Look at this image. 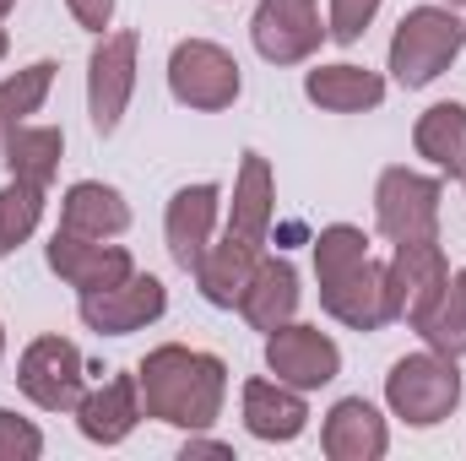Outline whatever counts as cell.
<instances>
[{"instance_id":"6da1fadb","label":"cell","mask_w":466,"mask_h":461,"mask_svg":"<svg viewBox=\"0 0 466 461\" xmlns=\"http://www.w3.org/2000/svg\"><path fill=\"white\" fill-rule=\"evenodd\" d=\"M136 385H141L147 418L179 435L212 429L228 407V364L190 343H157L136 364Z\"/></svg>"},{"instance_id":"7a4b0ae2","label":"cell","mask_w":466,"mask_h":461,"mask_svg":"<svg viewBox=\"0 0 466 461\" xmlns=\"http://www.w3.org/2000/svg\"><path fill=\"white\" fill-rule=\"evenodd\" d=\"M461 55H466V11L445 5V0H429V5L401 11L396 33H390V44H385V77H390V87H401V93H423V87H434Z\"/></svg>"},{"instance_id":"3957f363","label":"cell","mask_w":466,"mask_h":461,"mask_svg":"<svg viewBox=\"0 0 466 461\" xmlns=\"http://www.w3.org/2000/svg\"><path fill=\"white\" fill-rule=\"evenodd\" d=\"M466 396V374L461 358H445L434 347H418V353H401L390 369H385V413L407 429H440L461 413Z\"/></svg>"},{"instance_id":"277c9868","label":"cell","mask_w":466,"mask_h":461,"mask_svg":"<svg viewBox=\"0 0 466 461\" xmlns=\"http://www.w3.org/2000/svg\"><path fill=\"white\" fill-rule=\"evenodd\" d=\"M163 82H168V98L190 115H228L244 98V66L218 38H174Z\"/></svg>"},{"instance_id":"5b68a950","label":"cell","mask_w":466,"mask_h":461,"mask_svg":"<svg viewBox=\"0 0 466 461\" xmlns=\"http://www.w3.org/2000/svg\"><path fill=\"white\" fill-rule=\"evenodd\" d=\"M440 212H445V179L412 163H390L374 179V233L385 244L401 239H440Z\"/></svg>"},{"instance_id":"8992f818","label":"cell","mask_w":466,"mask_h":461,"mask_svg":"<svg viewBox=\"0 0 466 461\" xmlns=\"http://www.w3.org/2000/svg\"><path fill=\"white\" fill-rule=\"evenodd\" d=\"M141 77V33L136 27H109L93 55H87V125L98 141H115Z\"/></svg>"},{"instance_id":"52a82bcc","label":"cell","mask_w":466,"mask_h":461,"mask_svg":"<svg viewBox=\"0 0 466 461\" xmlns=\"http://www.w3.org/2000/svg\"><path fill=\"white\" fill-rule=\"evenodd\" d=\"M16 391L38 413L71 418L76 402L87 396V358H82V347L71 343V337H55V332L33 337V343L22 347V358H16Z\"/></svg>"},{"instance_id":"ba28073f","label":"cell","mask_w":466,"mask_h":461,"mask_svg":"<svg viewBox=\"0 0 466 461\" xmlns=\"http://www.w3.org/2000/svg\"><path fill=\"white\" fill-rule=\"evenodd\" d=\"M249 44L266 66L288 71V66H309L331 33H326V16H320V0H255V16H249Z\"/></svg>"},{"instance_id":"9c48e42d","label":"cell","mask_w":466,"mask_h":461,"mask_svg":"<svg viewBox=\"0 0 466 461\" xmlns=\"http://www.w3.org/2000/svg\"><path fill=\"white\" fill-rule=\"evenodd\" d=\"M168 315V282L152 277V271H130L98 293H82L76 299V321L93 332V337H136L147 326H157Z\"/></svg>"},{"instance_id":"30bf717a","label":"cell","mask_w":466,"mask_h":461,"mask_svg":"<svg viewBox=\"0 0 466 461\" xmlns=\"http://www.w3.org/2000/svg\"><path fill=\"white\" fill-rule=\"evenodd\" d=\"M260 358H266V374H277L299 391H326L342 374V343L331 332H320L315 321H288V326L266 332Z\"/></svg>"},{"instance_id":"8fae6325","label":"cell","mask_w":466,"mask_h":461,"mask_svg":"<svg viewBox=\"0 0 466 461\" xmlns=\"http://www.w3.org/2000/svg\"><path fill=\"white\" fill-rule=\"evenodd\" d=\"M385 277H390V315H396V326L412 332L434 310V299L445 293L451 255H445L440 239H401V244H390Z\"/></svg>"},{"instance_id":"7c38bea8","label":"cell","mask_w":466,"mask_h":461,"mask_svg":"<svg viewBox=\"0 0 466 461\" xmlns=\"http://www.w3.org/2000/svg\"><path fill=\"white\" fill-rule=\"evenodd\" d=\"M44 266L82 299V293H98V288H109L119 277H130L136 271V255L119 239H87V233L55 229L49 244H44Z\"/></svg>"},{"instance_id":"4fadbf2b","label":"cell","mask_w":466,"mask_h":461,"mask_svg":"<svg viewBox=\"0 0 466 461\" xmlns=\"http://www.w3.org/2000/svg\"><path fill=\"white\" fill-rule=\"evenodd\" d=\"M223 185L218 179H196V185H179L163 207V244H168V261L179 271H196V261L207 255V244L223 233Z\"/></svg>"},{"instance_id":"5bb4252c","label":"cell","mask_w":466,"mask_h":461,"mask_svg":"<svg viewBox=\"0 0 466 461\" xmlns=\"http://www.w3.org/2000/svg\"><path fill=\"white\" fill-rule=\"evenodd\" d=\"M238 418H244V435L260 440V446H293L304 440L309 429V391L277 380V374H255L238 385Z\"/></svg>"},{"instance_id":"9a60e30c","label":"cell","mask_w":466,"mask_h":461,"mask_svg":"<svg viewBox=\"0 0 466 461\" xmlns=\"http://www.w3.org/2000/svg\"><path fill=\"white\" fill-rule=\"evenodd\" d=\"M304 98L320 115H374L390 98V77L363 60H309Z\"/></svg>"},{"instance_id":"2e32d148","label":"cell","mask_w":466,"mask_h":461,"mask_svg":"<svg viewBox=\"0 0 466 461\" xmlns=\"http://www.w3.org/2000/svg\"><path fill=\"white\" fill-rule=\"evenodd\" d=\"M320 310L337 321V326H348V332H385V326H396V315H390V277H385V261H363V266H352L342 277H331V282H320Z\"/></svg>"},{"instance_id":"e0dca14e","label":"cell","mask_w":466,"mask_h":461,"mask_svg":"<svg viewBox=\"0 0 466 461\" xmlns=\"http://www.w3.org/2000/svg\"><path fill=\"white\" fill-rule=\"evenodd\" d=\"M326 461H385L390 456V413L369 396H337L320 418Z\"/></svg>"},{"instance_id":"ac0fdd59","label":"cell","mask_w":466,"mask_h":461,"mask_svg":"<svg viewBox=\"0 0 466 461\" xmlns=\"http://www.w3.org/2000/svg\"><path fill=\"white\" fill-rule=\"evenodd\" d=\"M271 223H277V169L260 147H244L233 169V190L223 196V229L249 244H266Z\"/></svg>"},{"instance_id":"d6986e66","label":"cell","mask_w":466,"mask_h":461,"mask_svg":"<svg viewBox=\"0 0 466 461\" xmlns=\"http://www.w3.org/2000/svg\"><path fill=\"white\" fill-rule=\"evenodd\" d=\"M71 418H76V435H82L87 446H98V451L125 446V440L141 429V418H147L136 369H130V374H109L104 385H87V396L76 402Z\"/></svg>"},{"instance_id":"ffe728a7","label":"cell","mask_w":466,"mask_h":461,"mask_svg":"<svg viewBox=\"0 0 466 461\" xmlns=\"http://www.w3.org/2000/svg\"><path fill=\"white\" fill-rule=\"evenodd\" d=\"M299 304H304V277H299V266H293L288 255H271V250H266L260 266H255V277H249V288H244V299H238V321L266 337V332L299 321Z\"/></svg>"},{"instance_id":"44dd1931","label":"cell","mask_w":466,"mask_h":461,"mask_svg":"<svg viewBox=\"0 0 466 461\" xmlns=\"http://www.w3.org/2000/svg\"><path fill=\"white\" fill-rule=\"evenodd\" d=\"M260 255H266V244H249V239H238V233L223 229L207 244V255L196 261V271H190V277H196V293H201L212 310H238V299H244V288H249Z\"/></svg>"},{"instance_id":"7402d4cb","label":"cell","mask_w":466,"mask_h":461,"mask_svg":"<svg viewBox=\"0 0 466 461\" xmlns=\"http://www.w3.org/2000/svg\"><path fill=\"white\" fill-rule=\"evenodd\" d=\"M136 223L125 190L109 179H76L60 196V229L66 233H87V239H125Z\"/></svg>"},{"instance_id":"603a6c76","label":"cell","mask_w":466,"mask_h":461,"mask_svg":"<svg viewBox=\"0 0 466 461\" xmlns=\"http://www.w3.org/2000/svg\"><path fill=\"white\" fill-rule=\"evenodd\" d=\"M412 152L445 179H466V104L461 98H440L412 119Z\"/></svg>"},{"instance_id":"cb8c5ba5","label":"cell","mask_w":466,"mask_h":461,"mask_svg":"<svg viewBox=\"0 0 466 461\" xmlns=\"http://www.w3.org/2000/svg\"><path fill=\"white\" fill-rule=\"evenodd\" d=\"M60 163H66V130L60 125H16L5 141H0V169L5 179H27V185H55L60 179Z\"/></svg>"},{"instance_id":"d4e9b609","label":"cell","mask_w":466,"mask_h":461,"mask_svg":"<svg viewBox=\"0 0 466 461\" xmlns=\"http://www.w3.org/2000/svg\"><path fill=\"white\" fill-rule=\"evenodd\" d=\"M49 212V190L27 185V179H5L0 185V261H11L22 244H33Z\"/></svg>"},{"instance_id":"484cf974","label":"cell","mask_w":466,"mask_h":461,"mask_svg":"<svg viewBox=\"0 0 466 461\" xmlns=\"http://www.w3.org/2000/svg\"><path fill=\"white\" fill-rule=\"evenodd\" d=\"M55 71H60L55 60H27L22 71L0 77V141L49 104V93H55Z\"/></svg>"},{"instance_id":"4316f807","label":"cell","mask_w":466,"mask_h":461,"mask_svg":"<svg viewBox=\"0 0 466 461\" xmlns=\"http://www.w3.org/2000/svg\"><path fill=\"white\" fill-rule=\"evenodd\" d=\"M412 332L423 337V347H434L445 358H466V266H451L445 293L434 299V310Z\"/></svg>"},{"instance_id":"83f0119b","label":"cell","mask_w":466,"mask_h":461,"mask_svg":"<svg viewBox=\"0 0 466 461\" xmlns=\"http://www.w3.org/2000/svg\"><path fill=\"white\" fill-rule=\"evenodd\" d=\"M363 261H369V233L358 229V223H326V229L315 233V244H309L315 288L331 282V277H342V271H352V266H363Z\"/></svg>"},{"instance_id":"f1b7e54d","label":"cell","mask_w":466,"mask_h":461,"mask_svg":"<svg viewBox=\"0 0 466 461\" xmlns=\"http://www.w3.org/2000/svg\"><path fill=\"white\" fill-rule=\"evenodd\" d=\"M380 11H385V0H326V33H331V44H363V33L380 22Z\"/></svg>"},{"instance_id":"f546056e","label":"cell","mask_w":466,"mask_h":461,"mask_svg":"<svg viewBox=\"0 0 466 461\" xmlns=\"http://www.w3.org/2000/svg\"><path fill=\"white\" fill-rule=\"evenodd\" d=\"M44 456V429L22 418L16 407H0V461H38Z\"/></svg>"},{"instance_id":"4dcf8cb0","label":"cell","mask_w":466,"mask_h":461,"mask_svg":"<svg viewBox=\"0 0 466 461\" xmlns=\"http://www.w3.org/2000/svg\"><path fill=\"white\" fill-rule=\"evenodd\" d=\"M66 11H71V22H76L82 33H93V38H104V33L115 27V11H119V0H66Z\"/></svg>"},{"instance_id":"1f68e13d","label":"cell","mask_w":466,"mask_h":461,"mask_svg":"<svg viewBox=\"0 0 466 461\" xmlns=\"http://www.w3.org/2000/svg\"><path fill=\"white\" fill-rule=\"evenodd\" d=\"M179 456H185V461H190V456H223V461H233V446H228V440H212L207 429H196V435H185Z\"/></svg>"},{"instance_id":"d6a6232c","label":"cell","mask_w":466,"mask_h":461,"mask_svg":"<svg viewBox=\"0 0 466 461\" xmlns=\"http://www.w3.org/2000/svg\"><path fill=\"white\" fill-rule=\"evenodd\" d=\"M11 55V33H5V22H0V60Z\"/></svg>"},{"instance_id":"836d02e7","label":"cell","mask_w":466,"mask_h":461,"mask_svg":"<svg viewBox=\"0 0 466 461\" xmlns=\"http://www.w3.org/2000/svg\"><path fill=\"white\" fill-rule=\"evenodd\" d=\"M11 11H16V0H0V22H5V16H11Z\"/></svg>"},{"instance_id":"e575fe53","label":"cell","mask_w":466,"mask_h":461,"mask_svg":"<svg viewBox=\"0 0 466 461\" xmlns=\"http://www.w3.org/2000/svg\"><path fill=\"white\" fill-rule=\"evenodd\" d=\"M0 364H5V321H0Z\"/></svg>"},{"instance_id":"d590c367","label":"cell","mask_w":466,"mask_h":461,"mask_svg":"<svg viewBox=\"0 0 466 461\" xmlns=\"http://www.w3.org/2000/svg\"><path fill=\"white\" fill-rule=\"evenodd\" d=\"M445 5H456V11H466V0H445Z\"/></svg>"},{"instance_id":"8d00e7d4","label":"cell","mask_w":466,"mask_h":461,"mask_svg":"<svg viewBox=\"0 0 466 461\" xmlns=\"http://www.w3.org/2000/svg\"><path fill=\"white\" fill-rule=\"evenodd\" d=\"M218 5H223V0H218Z\"/></svg>"}]
</instances>
